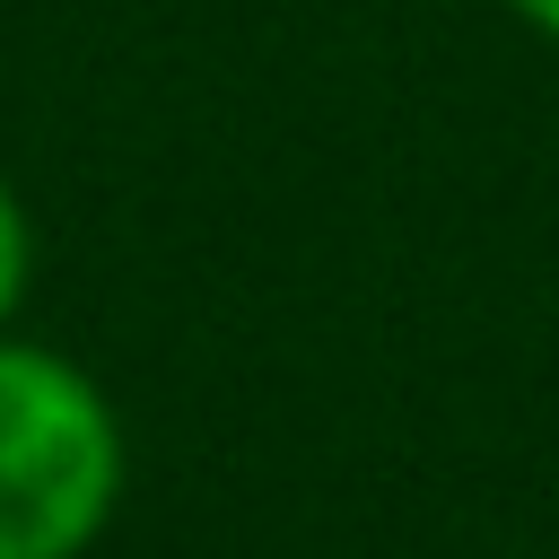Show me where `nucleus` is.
I'll use <instances>...</instances> for the list:
<instances>
[{
    "mask_svg": "<svg viewBox=\"0 0 559 559\" xmlns=\"http://www.w3.org/2000/svg\"><path fill=\"white\" fill-rule=\"evenodd\" d=\"M122 419L105 384L0 332V559H87L122 507Z\"/></svg>",
    "mask_w": 559,
    "mask_h": 559,
    "instance_id": "obj_1",
    "label": "nucleus"
},
{
    "mask_svg": "<svg viewBox=\"0 0 559 559\" xmlns=\"http://www.w3.org/2000/svg\"><path fill=\"white\" fill-rule=\"evenodd\" d=\"M26 280H35V218H26L17 183L0 175V332H9V314L26 306Z\"/></svg>",
    "mask_w": 559,
    "mask_h": 559,
    "instance_id": "obj_2",
    "label": "nucleus"
},
{
    "mask_svg": "<svg viewBox=\"0 0 559 559\" xmlns=\"http://www.w3.org/2000/svg\"><path fill=\"white\" fill-rule=\"evenodd\" d=\"M498 9H507L515 26H533L542 44H559V0H498Z\"/></svg>",
    "mask_w": 559,
    "mask_h": 559,
    "instance_id": "obj_3",
    "label": "nucleus"
}]
</instances>
